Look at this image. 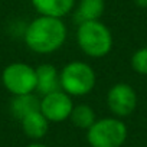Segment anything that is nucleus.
Segmentation results:
<instances>
[{"label":"nucleus","instance_id":"nucleus-1","mask_svg":"<svg viewBox=\"0 0 147 147\" xmlns=\"http://www.w3.org/2000/svg\"><path fill=\"white\" fill-rule=\"evenodd\" d=\"M66 38V28L61 18L40 16L26 29V45L39 53H49L62 46Z\"/></svg>","mask_w":147,"mask_h":147},{"label":"nucleus","instance_id":"nucleus-2","mask_svg":"<svg viewBox=\"0 0 147 147\" xmlns=\"http://www.w3.org/2000/svg\"><path fill=\"white\" fill-rule=\"evenodd\" d=\"M78 43L81 49L90 56L100 58L110 52L113 46L111 32L98 20L84 22L78 28Z\"/></svg>","mask_w":147,"mask_h":147},{"label":"nucleus","instance_id":"nucleus-3","mask_svg":"<svg viewBox=\"0 0 147 147\" xmlns=\"http://www.w3.org/2000/svg\"><path fill=\"white\" fill-rule=\"evenodd\" d=\"M95 84L94 71L84 62H71L61 74V87L71 95H85Z\"/></svg>","mask_w":147,"mask_h":147},{"label":"nucleus","instance_id":"nucleus-4","mask_svg":"<svg viewBox=\"0 0 147 147\" xmlns=\"http://www.w3.org/2000/svg\"><path fill=\"white\" fill-rule=\"evenodd\" d=\"M125 137L127 128L124 123L114 118L95 121L88 128V141L92 147H121Z\"/></svg>","mask_w":147,"mask_h":147},{"label":"nucleus","instance_id":"nucleus-5","mask_svg":"<svg viewBox=\"0 0 147 147\" xmlns=\"http://www.w3.org/2000/svg\"><path fill=\"white\" fill-rule=\"evenodd\" d=\"M3 84L15 95L32 94L36 90V71L26 63H12L3 71Z\"/></svg>","mask_w":147,"mask_h":147},{"label":"nucleus","instance_id":"nucleus-6","mask_svg":"<svg viewBox=\"0 0 147 147\" xmlns=\"http://www.w3.org/2000/svg\"><path fill=\"white\" fill-rule=\"evenodd\" d=\"M108 107L113 113H115L120 117L130 115L136 105H137V97L134 90L127 84H117L114 85L107 97Z\"/></svg>","mask_w":147,"mask_h":147},{"label":"nucleus","instance_id":"nucleus-7","mask_svg":"<svg viewBox=\"0 0 147 147\" xmlns=\"http://www.w3.org/2000/svg\"><path fill=\"white\" fill-rule=\"evenodd\" d=\"M74 107L71 98L66 95V92L55 91L48 95L40 102V113L51 121H62L66 117L71 115Z\"/></svg>","mask_w":147,"mask_h":147},{"label":"nucleus","instance_id":"nucleus-8","mask_svg":"<svg viewBox=\"0 0 147 147\" xmlns=\"http://www.w3.org/2000/svg\"><path fill=\"white\" fill-rule=\"evenodd\" d=\"M59 88H61V77H58L55 66L49 63L40 65L36 69V90L40 94L48 95L51 92L59 91Z\"/></svg>","mask_w":147,"mask_h":147},{"label":"nucleus","instance_id":"nucleus-9","mask_svg":"<svg viewBox=\"0 0 147 147\" xmlns=\"http://www.w3.org/2000/svg\"><path fill=\"white\" fill-rule=\"evenodd\" d=\"M75 0H32V5L42 16L62 18L71 12Z\"/></svg>","mask_w":147,"mask_h":147},{"label":"nucleus","instance_id":"nucleus-10","mask_svg":"<svg viewBox=\"0 0 147 147\" xmlns=\"http://www.w3.org/2000/svg\"><path fill=\"white\" fill-rule=\"evenodd\" d=\"M104 12V0H81L78 10L75 13V22L84 23L98 20Z\"/></svg>","mask_w":147,"mask_h":147},{"label":"nucleus","instance_id":"nucleus-11","mask_svg":"<svg viewBox=\"0 0 147 147\" xmlns=\"http://www.w3.org/2000/svg\"><path fill=\"white\" fill-rule=\"evenodd\" d=\"M10 108H12V113L16 118L23 120L26 115L36 113V111H40V102L32 94L16 95V98H13V101H12Z\"/></svg>","mask_w":147,"mask_h":147},{"label":"nucleus","instance_id":"nucleus-12","mask_svg":"<svg viewBox=\"0 0 147 147\" xmlns=\"http://www.w3.org/2000/svg\"><path fill=\"white\" fill-rule=\"evenodd\" d=\"M22 127L26 136L32 138H40L48 131V118L40 111H36L22 120Z\"/></svg>","mask_w":147,"mask_h":147},{"label":"nucleus","instance_id":"nucleus-13","mask_svg":"<svg viewBox=\"0 0 147 147\" xmlns=\"http://www.w3.org/2000/svg\"><path fill=\"white\" fill-rule=\"evenodd\" d=\"M72 123L80 128H90L95 123V114L88 105H78L71 113Z\"/></svg>","mask_w":147,"mask_h":147},{"label":"nucleus","instance_id":"nucleus-14","mask_svg":"<svg viewBox=\"0 0 147 147\" xmlns=\"http://www.w3.org/2000/svg\"><path fill=\"white\" fill-rule=\"evenodd\" d=\"M131 65L133 68L140 72V74H144L147 75V48H143L140 51H137L133 58H131Z\"/></svg>","mask_w":147,"mask_h":147},{"label":"nucleus","instance_id":"nucleus-15","mask_svg":"<svg viewBox=\"0 0 147 147\" xmlns=\"http://www.w3.org/2000/svg\"><path fill=\"white\" fill-rule=\"evenodd\" d=\"M134 2L140 7H147V0H134Z\"/></svg>","mask_w":147,"mask_h":147},{"label":"nucleus","instance_id":"nucleus-16","mask_svg":"<svg viewBox=\"0 0 147 147\" xmlns=\"http://www.w3.org/2000/svg\"><path fill=\"white\" fill-rule=\"evenodd\" d=\"M28 147H46V146H43V144H30Z\"/></svg>","mask_w":147,"mask_h":147}]
</instances>
